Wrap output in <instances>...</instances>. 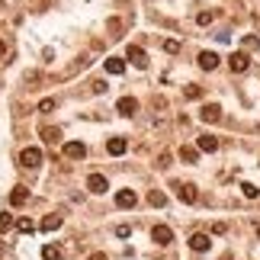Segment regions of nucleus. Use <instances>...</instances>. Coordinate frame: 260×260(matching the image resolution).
<instances>
[{
    "mask_svg": "<svg viewBox=\"0 0 260 260\" xmlns=\"http://www.w3.org/2000/svg\"><path fill=\"white\" fill-rule=\"evenodd\" d=\"M183 97H186V100H196V97H202V87L190 84V87H186V90H183Z\"/></svg>",
    "mask_w": 260,
    "mask_h": 260,
    "instance_id": "obj_24",
    "label": "nucleus"
},
{
    "mask_svg": "<svg viewBox=\"0 0 260 260\" xmlns=\"http://www.w3.org/2000/svg\"><path fill=\"white\" fill-rule=\"evenodd\" d=\"M212 20H215V13H212V10H202V13L196 16V23H199V26H209Z\"/></svg>",
    "mask_w": 260,
    "mask_h": 260,
    "instance_id": "obj_23",
    "label": "nucleus"
},
{
    "mask_svg": "<svg viewBox=\"0 0 260 260\" xmlns=\"http://www.w3.org/2000/svg\"><path fill=\"white\" fill-rule=\"evenodd\" d=\"M164 52H167V55H177V52H180V42H177V39H167V42H164Z\"/></svg>",
    "mask_w": 260,
    "mask_h": 260,
    "instance_id": "obj_25",
    "label": "nucleus"
},
{
    "mask_svg": "<svg viewBox=\"0 0 260 260\" xmlns=\"http://www.w3.org/2000/svg\"><path fill=\"white\" fill-rule=\"evenodd\" d=\"M219 61H222V58H219L215 52H202V55H199V68H202V71H215Z\"/></svg>",
    "mask_w": 260,
    "mask_h": 260,
    "instance_id": "obj_12",
    "label": "nucleus"
},
{
    "mask_svg": "<svg viewBox=\"0 0 260 260\" xmlns=\"http://www.w3.org/2000/svg\"><path fill=\"white\" fill-rule=\"evenodd\" d=\"M0 10H3V0H0Z\"/></svg>",
    "mask_w": 260,
    "mask_h": 260,
    "instance_id": "obj_33",
    "label": "nucleus"
},
{
    "mask_svg": "<svg viewBox=\"0 0 260 260\" xmlns=\"http://www.w3.org/2000/svg\"><path fill=\"white\" fill-rule=\"evenodd\" d=\"M42 141H48V145L61 141V129H58V125H45V129H42Z\"/></svg>",
    "mask_w": 260,
    "mask_h": 260,
    "instance_id": "obj_16",
    "label": "nucleus"
},
{
    "mask_svg": "<svg viewBox=\"0 0 260 260\" xmlns=\"http://www.w3.org/2000/svg\"><path fill=\"white\" fill-rule=\"evenodd\" d=\"M42 260H61V247H58V244H45V247H42Z\"/></svg>",
    "mask_w": 260,
    "mask_h": 260,
    "instance_id": "obj_20",
    "label": "nucleus"
},
{
    "mask_svg": "<svg viewBox=\"0 0 260 260\" xmlns=\"http://www.w3.org/2000/svg\"><path fill=\"white\" fill-rule=\"evenodd\" d=\"M20 164H23V167H39V164H42V148H23V154H20Z\"/></svg>",
    "mask_w": 260,
    "mask_h": 260,
    "instance_id": "obj_1",
    "label": "nucleus"
},
{
    "mask_svg": "<svg viewBox=\"0 0 260 260\" xmlns=\"http://www.w3.org/2000/svg\"><path fill=\"white\" fill-rule=\"evenodd\" d=\"M190 247L202 254V251H209V247H212V238L202 235V231H196V235H190Z\"/></svg>",
    "mask_w": 260,
    "mask_h": 260,
    "instance_id": "obj_8",
    "label": "nucleus"
},
{
    "mask_svg": "<svg viewBox=\"0 0 260 260\" xmlns=\"http://www.w3.org/2000/svg\"><path fill=\"white\" fill-rule=\"evenodd\" d=\"M148 202H151V206H158V209H161V206H167V196H164L161 190H151V193H148Z\"/></svg>",
    "mask_w": 260,
    "mask_h": 260,
    "instance_id": "obj_21",
    "label": "nucleus"
},
{
    "mask_svg": "<svg viewBox=\"0 0 260 260\" xmlns=\"http://www.w3.org/2000/svg\"><path fill=\"white\" fill-rule=\"evenodd\" d=\"M61 228V215H45L42 219V231H58Z\"/></svg>",
    "mask_w": 260,
    "mask_h": 260,
    "instance_id": "obj_18",
    "label": "nucleus"
},
{
    "mask_svg": "<svg viewBox=\"0 0 260 260\" xmlns=\"http://www.w3.org/2000/svg\"><path fill=\"white\" fill-rule=\"evenodd\" d=\"M55 109V100H42V103H39V113H52Z\"/></svg>",
    "mask_w": 260,
    "mask_h": 260,
    "instance_id": "obj_27",
    "label": "nucleus"
},
{
    "mask_svg": "<svg viewBox=\"0 0 260 260\" xmlns=\"http://www.w3.org/2000/svg\"><path fill=\"white\" fill-rule=\"evenodd\" d=\"M10 225H13V219H10V215H0V231H10Z\"/></svg>",
    "mask_w": 260,
    "mask_h": 260,
    "instance_id": "obj_28",
    "label": "nucleus"
},
{
    "mask_svg": "<svg viewBox=\"0 0 260 260\" xmlns=\"http://www.w3.org/2000/svg\"><path fill=\"white\" fill-rule=\"evenodd\" d=\"M87 190H90L93 196H103V193L109 190V180L103 174H90V177H87Z\"/></svg>",
    "mask_w": 260,
    "mask_h": 260,
    "instance_id": "obj_2",
    "label": "nucleus"
},
{
    "mask_svg": "<svg viewBox=\"0 0 260 260\" xmlns=\"http://www.w3.org/2000/svg\"><path fill=\"white\" fill-rule=\"evenodd\" d=\"M29 202V190L26 186H16L13 193H10V206H26Z\"/></svg>",
    "mask_w": 260,
    "mask_h": 260,
    "instance_id": "obj_15",
    "label": "nucleus"
},
{
    "mask_svg": "<svg viewBox=\"0 0 260 260\" xmlns=\"http://www.w3.org/2000/svg\"><path fill=\"white\" fill-rule=\"evenodd\" d=\"M241 193H244L247 199H257V196H260V190H257L254 183H241Z\"/></svg>",
    "mask_w": 260,
    "mask_h": 260,
    "instance_id": "obj_22",
    "label": "nucleus"
},
{
    "mask_svg": "<svg viewBox=\"0 0 260 260\" xmlns=\"http://www.w3.org/2000/svg\"><path fill=\"white\" fill-rule=\"evenodd\" d=\"M125 58H129V61L135 64V68H148V52H145V48H138V45H129Z\"/></svg>",
    "mask_w": 260,
    "mask_h": 260,
    "instance_id": "obj_5",
    "label": "nucleus"
},
{
    "mask_svg": "<svg viewBox=\"0 0 260 260\" xmlns=\"http://www.w3.org/2000/svg\"><path fill=\"white\" fill-rule=\"evenodd\" d=\"M222 260H231V257H228V254H225V257H222Z\"/></svg>",
    "mask_w": 260,
    "mask_h": 260,
    "instance_id": "obj_32",
    "label": "nucleus"
},
{
    "mask_svg": "<svg viewBox=\"0 0 260 260\" xmlns=\"http://www.w3.org/2000/svg\"><path fill=\"white\" fill-rule=\"evenodd\" d=\"M177 196L183 199V202H190V206H193V202L199 199V193H196V186H193V183H180V186H177Z\"/></svg>",
    "mask_w": 260,
    "mask_h": 260,
    "instance_id": "obj_11",
    "label": "nucleus"
},
{
    "mask_svg": "<svg viewBox=\"0 0 260 260\" xmlns=\"http://www.w3.org/2000/svg\"><path fill=\"white\" fill-rule=\"evenodd\" d=\"M151 241L164 247V244H170V241H174V231H170L167 225H154V228H151Z\"/></svg>",
    "mask_w": 260,
    "mask_h": 260,
    "instance_id": "obj_3",
    "label": "nucleus"
},
{
    "mask_svg": "<svg viewBox=\"0 0 260 260\" xmlns=\"http://www.w3.org/2000/svg\"><path fill=\"white\" fill-rule=\"evenodd\" d=\"M129 235H132L129 225H119V228H116V238H129Z\"/></svg>",
    "mask_w": 260,
    "mask_h": 260,
    "instance_id": "obj_29",
    "label": "nucleus"
},
{
    "mask_svg": "<svg viewBox=\"0 0 260 260\" xmlns=\"http://www.w3.org/2000/svg\"><path fill=\"white\" fill-rule=\"evenodd\" d=\"M180 161H183V164H196L199 161V148L183 145V148H180Z\"/></svg>",
    "mask_w": 260,
    "mask_h": 260,
    "instance_id": "obj_17",
    "label": "nucleus"
},
{
    "mask_svg": "<svg viewBox=\"0 0 260 260\" xmlns=\"http://www.w3.org/2000/svg\"><path fill=\"white\" fill-rule=\"evenodd\" d=\"M228 68L235 71V74H244V71L251 68V58H247L244 52H235V55H231V58H228Z\"/></svg>",
    "mask_w": 260,
    "mask_h": 260,
    "instance_id": "obj_4",
    "label": "nucleus"
},
{
    "mask_svg": "<svg viewBox=\"0 0 260 260\" xmlns=\"http://www.w3.org/2000/svg\"><path fill=\"white\" fill-rule=\"evenodd\" d=\"M199 119H202V122H219V119H222V106H219V103H206V106L199 109Z\"/></svg>",
    "mask_w": 260,
    "mask_h": 260,
    "instance_id": "obj_6",
    "label": "nucleus"
},
{
    "mask_svg": "<svg viewBox=\"0 0 260 260\" xmlns=\"http://www.w3.org/2000/svg\"><path fill=\"white\" fill-rule=\"evenodd\" d=\"M103 68H106L109 74H122V71H125V61H122V58H106V64H103Z\"/></svg>",
    "mask_w": 260,
    "mask_h": 260,
    "instance_id": "obj_19",
    "label": "nucleus"
},
{
    "mask_svg": "<svg viewBox=\"0 0 260 260\" xmlns=\"http://www.w3.org/2000/svg\"><path fill=\"white\" fill-rule=\"evenodd\" d=\"M3 254H7V244H3V241H0V257H3Z\"/></svg>",
    "mask_w": 260,
    "mask_h": 260,
    "instance_id": "obj_31",
    "label": "nucleus"
},
{
    "mask_svg": "<svg viewBox=\"0 0 260 260\" xmlns=\"http://www.w3.org/2000/svg\"><path fill=\"white\" fill-rule=\"evenodd\" d=\"M87 260H109V257H106V254H90Z\"/></svg>",
    "mask_w": 260,
    "mask_h": 260,
    "instance_id": "obj_30",
    "label": "nucleus"
},
{
    "mask_svg": "<svg viewBox=\"0 0 260 260\" xmlns=\"http://www.w3.org/2000/svg\"><path fill=\"white\" fill-rule=\"evenodd\" d=\"M257 238H260V228H257Z\"/></svg>",
    "mask_w": 260,
    "mask_h": 260,
    "instance_id": "obj_34",
    "label": "nucleus"
},
{
    "mask_svg": "<svg viewBox=\"0 0 260 260\" xmlns=\"http://www.w3.org/2000/svg\"><path fill=\"white\" fill-rule=\"evenodd\" d=\"M135 202H138L135 190H119V193H116V206H119V209H132Z\"/></svg>",
    "mask_w": 260,
    "mask_h": 260,
    "instance_id": "obj_9",
    "label": "nucleus"
},
{
    "mask_svg": "<svg viewBox=\"0 0 260 260\" xmlns=\"http://www.w3.org/2000/svg\"><path fill=\"white\" fill-rule=\"evenodd\" d=\"M116 109H119L122 116H135V109H138V100H135V97H122L119 103H116Z\"/></svg>",
    "mask_w": 260,
    "mask_h": 260,
    "instance_id": "obj_13",
    "label": "nucleus"
},
{
    "mask_svg": "<svg viewBox=\"0 0 260 260\" xmlns=\"http://www.w3.org/2000/svg\"><path fill=\"white\" fill-rule=\"evenodd\" d=\"M16 228H20V231H32V228H36V222H32V219H20Z\"/></svg>",
    "mask_w": 260,
    "mask_h": 260,
    "instance_id": "obj_26",
    "label": "nucleus"
},
{
    "mask_svg": "<svg viewBox=\"0 0 260 260\" xmlns=\"http://www.w3.org/2000/svg\"><path fill=\"white\" fill-rule=\"evenodd\" d=\"M125 148H129V141H125V138H109V141H106V151L113 154V158L125 154Z\"/></svg>",
    "mask_w": 260,
    "mask_h": 260,
    "instance_id": "obj_14",
    "label": "nucleus"
},
{
    "mask_svg": "<svg viewBox=\"0 0 260 260\" xmlns=\"http://www.w3.org/2000/svg\"><path fill=\"white\" fill-rule=\"evenodd\" d=\"M196 148H199V151H206V154H212V151H219V138H215V135H199Z\"/></svg>",
    "mask_w": 260,
    "mask_h": 260,
    "instance_id": "obj_10",
    "label": "nucleus"
},
{
    "mask_svg": "<svg viewBox=\"0 0 260 260\" xmlns=\"http://www.w3.org/2000/svg\"><path fill=\"white\" fill-rule=\"evenodd\" d=\"M64 158H71V161L87 158V145H84V141H68V145H64Z\"/></svg>",
    "mask_w": 260,
    "mask_h": 260,
    "instance_id": "obj_7",
    "label": "nucleus"
}]
</instances>
